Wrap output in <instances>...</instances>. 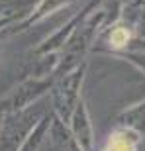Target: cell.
Segmentation results:
<instances>
[{
    "instance_id": "6da1fadb",
    "label": "cell",
    "mask_w": 145,
    "mask_h": 151,
    "mask_svg": "<svg viewBox=\"0 0 145 151\" xmlns=\"http://www.w3.org/2000/svg\"><path fill=\"white\" fill-rule=\"evenodd\" d=\"M104 151H135V135L126 129H118L110 135Z\"/></svg>"
},
{
    "instance_id": "7a4b0ae2",
    "label": "cell",
    "mask_w": 145,
    "mask_h": 151,
    "mask_svg": "<svg viewBox=\"0 0 145 151\" xmlns=\"http://www.w3.org/2000/svg\"><path fill=\"white\" fill-rule=\"evenodd\" d=\"M129 37H131V32H129L128 28H116L110 34V43L114 45V47H126Z\"/></svg>"
}]
</instances>
